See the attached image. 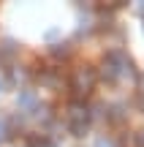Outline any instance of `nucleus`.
<instances>
[{"mask_svg":"<svg viewBox=\"0 0 144 147\" xmlns=\"http://www.w3.org/2000/svg\"><path fill=\"white\" fill-rule=\"evenodd\" d=\"M87 128H90V109L79 101H74L68 106V131L74 136H84Z\"/></svg>","mask_w":144,"mask_h":147,"instance_id":"1","label":"nucleus"},{"mask_svg":"<svg viewBox=\"0 0 144 147\" xmlns=\"http://www.w3.org/2000/svg\"><path fill=\"white\" fill-rule=\"evenodd\" d=\"M92 84H95V68L79 65V68L74 71V76H71V90H74V95L76 98H84L92 90Z\"/></svg>","mask_w":144,"mask_h":147,"instance_id":"2","label":"nucleus"},{"mask_svg":"<svg viewBox=\"0 0 144 147\" xmlns=\"http://www.w3.org/2000/svg\"><path fill=\"white\" fill-rule=\"evenodd\" d=\"M27 147H52V142H49L44 134H30V136H27Z\"/></svg>","mask_w":144,"mask_h":147,"instance_id":"3","label":"nucleus"},{"mask_svg":"<svg viewBox=\"0 0 144 147\" xmlns=\"http://www.w3.org/2000/svg\"><path fill=\"white\" fill-rule=\"evenodd\" d=\"M49 52H52V55H54V57H57V60H60V57L65 60V57H68L71 52H74V49H71V44H65V41H63V44H54V47L49 49Z\"/></svg>","mask_w":144,"mask_h":147,"instance_id":"4","label":"nucleus"},{"mask_svg":"<svg viewBox=\"0 0 144 147\" xmlns=\"http://www.w3.org/2000/svg\"><path fill=\"white\" fill-rule=\"evenodd\" d=\"M8 136H11V134H8V128H5V123L0 120V142H5Z\"/></svg>","mask_w":144,"mask_h":147,"instance_id":"5","label":"nucleus"},{"mask_svg":"<svg viewBox=\"0 0 144 147\" xmlns=\"http://www.w3.org/2000/svg\"><path fill=\"white\" fill-rule=\"evenodd\" d=\"M136 147H144V131L136 134Z\"/></svg>","mask_w":144,"mask_h":147,"instance_id":"6","label":"nucleus"},{"mask_svg":"<svg viewBox=\"0 0 144 147\" xmlns=\"http://www.w3.org/2000/svg\"><path fill=\"white\" fill-rule=\"evenodd\" d=\"M0 87H3V82H0Z\"/></svg>","mask_w":144,"mask_h":147,"instance_id":"7","label":"nucleus"}]
</instances>
